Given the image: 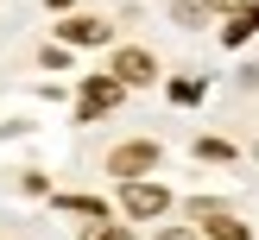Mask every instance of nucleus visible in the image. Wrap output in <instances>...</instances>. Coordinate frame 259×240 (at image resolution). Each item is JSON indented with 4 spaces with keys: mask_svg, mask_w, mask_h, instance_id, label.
I'll use <instances>...</instances> for the list:
<instances>
[{
    "mask_svg": "<svg viewBox=\"0 0 259 240\" xmlns=\"http://www.w3.org/2000/svg\"><path fill=\"white\" fill-rule=\"evenodd\" d=\"M152 164H158V146H152V139H133V146L114 152V171L120 177H139V171H152Z\"/></svg>",
    "mask_w": 259,
    "mask_h": 240,
    "instance_id": "nucleus-4",
    "label": "nucleus"
},
{
    "mask_svg": "<svg viewBox=\"0 0 259 240\" xmlns=\"http://www.w3.org/2000/svg\"><path fill=\"white\" fill-rule=\"evenodd\" d=\"M247 19H253V25H259V0H253V7H247Z\"/></svg>",
    "mask_w": 259,
    "mask_h": 240,
    "instance_id": "nucleus-11",
    "label": "nucleus"
},
{
    "mask_svg": "<svg viewBox=\"0 0 259 240\" xmlns=\"http://www.w3.org/2000/svg\"><path fill=\"white\" fill-rule=\"evenodd\" d=\"M158 240H190V234H184V227H164V234H158Z\"/></svg>",
    "mask_w": 259,
    "mask_h": 240,
    "instance_id": "nucleus-9",
    "label": "nucleus"
},
{
    "mask_svg": "<svg viewBox=\"0 0 259 240\" xmlns=\"http://www.w3.org/2000/svg\"><path fill=\"white\" fill-rule=\"evenodd\" d=\"M108 32H114L108 19H63V38L70 44H108Z\"/></svg>",
    "mask_w": 259,
    "mask_h": 240,
    "instance_id": "nucleus-6",
    "label": "nucleus"
},
{
    "mask_svg": "<svg viewBox=\"0 0 259 240\" xmlns=\"http://www.w3.org/2000/svg\"><path fill=\"white\" fill-rule=\"evenodd\" d=\"M196 215L209 221V234H215V240H247V221H234V215L215 209V202H196Z\"/></svg>",
    "mask_w": 259,
    "mask_h": 240,
    "instance_id": "nucleus-5",
    "label": "nucleus"
},
{
    "mask_svg": "<svg viewBox=\"0 0 259 240\" xmlns=\"http://www.w3.org/2000/svg\"><path fill=\"white\" fill-rule=\"evenodd\" d=\"M209 7H215V13H228V7H240V0H209Z\"/></svg>",
    "mask_w": 259,
    "mask_h": 240,
    "instance_id": "nucleus-10",
    "label": "nucleus"
},
{
    "mask_svg": "<svg viewBox=\"0 0 259 240\" xmlns=\"http://www.w3.org/2000/svg\"><path fill=\"white\" fill-rule=\"evenodd\" d=\"M120 76H95V82H82V120H95V114H108L114 101H120Z\"/></svg>",
    "mask_w": 259,
    "mask_h": 240,
    "instance_id": "nucleus-2",
    "label": "nucleus"
},
{
    "mask_svg": "<svg viewBox=\"0 0 259 240\" xmlns=\"http://www.w3.org/2000/svg\"><path fill=\"white\" fill-rule=\"evenodd\" d=\"M89 240H133V227H120V221H95V227H89Z\"/></svg>",
    "mask_w": 259,
    "mask_h": 240,
    "instance_id": "nucleus-8",
    "label": "nucleus"
},
{
    "mask_svg": "<svg viewBox=\"0 0 259 240\" xmlns=\"http://www.w3.org/2000/svg\"><path fill=\"white\" fill-rule=\"evenodd\" d=\"M196 152H202V158H209V164H228V158H234V146H228V139H202Z\"/></svg>",
    "mask_w": 259,
    "mask_h": 240,
    "instance_id": "nucleus-7",
    "label": "nucleus"
},
{
    "mask_svg": "<svg viewBox=\"0 0 259 240\" xmlns=\"http://www.w3.org/2000/svg\"><path fill=\"white\" fill-rule=\"evenodd\" d=\"M120 209L146 221V215H164V209H171V196H164L158 183H139V177H126V189H120Z\"/></svg>",
    "mask_w": 259,
    "mask_h": 240,
    "instance_id": "nucleus-1",
    "label": "nucleus"
},
{
    "mask_svg": "<svg viewBox=\"0 0 259 240\" xmlns=\"http://www.w3.org/2000/svg\"><path fill=\"white\" fill-rule=\"evenodd\" d=\"M114 76H120L126 88H139V82H152V76H158V63H152L146 51H114Z\"/></svg>",
    "mask_w": 259,
    "mask_h": 240,
    "instance_id": "nucleus-3",
    "label": "nucleus"
}]
</instances>
